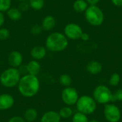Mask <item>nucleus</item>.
Masks as SVG:
<instances>
[{
  "instance_id": "obj_1",
  "label": "nucleus",
  "mask_w": 122,
  "mask_h": 122,
  "mask_svg": "<svg viewBox=\"0 0 122 122\" xmlns=\"http://www.w3.org/2000/svg\"><path fill=\"white\" fill-rule=\"evenodd\" d=\"M17 88L22 97L31 98L38 94L40 89V81L37 76L26 74L21 76Z\"/></svg>"
},
{
  "instance_id": "obj_2",
  "label": "nucleus",
  "mask_w": 122,
  "mask_h": 122,
  "mask_svg": "<svg viewBox=\"0 0 122 122\" xmlns=\"http://www.w3.org/2000/svg\"><path fill=\"white\" fill-rule=\"evenodd\" d=\"M45 46L46 49L51 51L59 52L64 51L67 47L68 39L61 32H53L47 36Z\"/></svg>"
},
{
  "instance_id": "obj_3",
  "label": "nucleus",
  "mask_w": 122,
  "mask_h": 122,
  "mask_svg": "<svg viewBox=\"0 0 122 122\" xmlns=\"http://www.w3.org/2000/svg\"><path fill=\"white\" fill-rule=\"evenodd\" d=\"M21 78V73L17 68L9 67L4 70L0 74V83L6 88H13L18 85Z\"/></svg>"
},
{
  "instance_id": "obj_4",
  "label": "nucleus",
  "mask_w": 122,
  "mask_h": 122,
  "mask_svg": "<svg viewBox=\"0 0 122 122\" xmlns=\"http://www.w3.org/2000/svg\"><path fill=\"white\" fill-rule=\"evenodd\" d=\"M76 105L78 112L86 115L94 113L97 109V102L94 98L86 95L79 97Z\"/></svg>"
},
{
  "instance_id": "obj_5",
  "label": "nucleus",
  "mask_w": 122,
  "mask_h": 122,
  "mask_svg": "<svg viewBox=\"0 0 122 122\" xmlns=\"http://www.w3.org/2000/svg\"><path fill=\"white\" fill-rule=\"evenodd\" d=\"M85 17L86 21L93 26H100L104 19L103 11L96 5L88 6L85 11Z\"/></svg>"
},
{
  "instance_id": "obj_6",
  "label": "nucleus",
  "mask_w": 122,
  "mask_h": 122,
  "mask_svg": "<svg viewBox=\"0 0 122 122\" xmlns=\"http://www.w3.org/2000/svg\"><path fill=\"white\" fill-rule=\"evenodd\" d=\"M113 94L111 90L104 85H99L97 86L93 92V97L96 102L106 104L112 101Z\"/></svg>"
},
{
  "instance_id": "obj_7",
  "label": "nucleus",
  "mask_w": 122,
  "mask_h": 122,
  "mask_svg": "<svg viewBox=\"0 0 122 122\" xmlns=\"http://www.w3.org/2000/svg\"><path fill=\"white\" fill-rule=\"evenodd\" d=\"M61 97L65 104L67 106H72L76 104L79 99V94L76 89L71 86H67L61 92Z\"/></svg>"
},
{
  "instance_id": "obj_8",
  "label": "nucleus",
  "mask_w": 122,
  "mask_h": 122,
  "mask_svg": "<svg viewBox=\"0 0 122 122\" xmlns=\"http://www.w3.org/2000/svg\"><path fill=\"white\" fill-rule=\"evenodd\" d=\"M104 114L109 122H118L121 119V112L115 104H106L104 107Z\"/></svg>"
},
{
  "instance_id": "obj_9",
  "label": "nucleus",
  "mask_w": 122,
  "mask_h": 122,
  "mask_svg": "<svg viewBox=\"0 0 122 122\" xmlns=\"http://www.w3.org/2000/svg\"><path fill=\"white\" fill-rule=\"evenodd\" d=\"M83 31L80 26L74 23H70L66 25L64 28V35L66 38L70 39H80Z\"/></svg>"
},
{
  "instance_id": "obj_10",
  "label": "nucleus",
  "mask_w": 122,
  "mask_h": 122,
  "mask_svg": "<svg viewBox=\"0 0 122 122\" xmlns=\"http://www.w3.org/2000/svg\"><path fill=\"white\" fill-rule=\"evenodd\" d=\"M8 61L11 67L18 68L21 66L23 62V56L18 51H12L8 56Z\"/></svg>"
},
{
  "instance_id": "obj_11",
  "label": "nucleus",
  "mask_w": 122,
  "mask_h": 122,
  "mask_svg": "<svg viewBox=\"0 0 122 122\" xmlns=\"http://www.w3.org/2000/svg\"><path fill=\"white\" fill-rule=\"evenodd\" d=\"M14 104V99L9 94H0V111L11 109Z\"/></svg>"
},
{
  "instance_id": "obj_12",
  "label": "nucleus",
  "mask_w": 122,
  "mask_h": 122,
  "mask_svg": "<svg viewBox=\"0 0 122 122\" xmlns=\"http://www.w3.org/2000/svg\"><path fill=\"white\" fill-rule=\"evenodd\" d=\"M30 54L34 60L43 59L46 55V49L43 46H35L31 49Z\"/></svg>"
},
{
  "instance_id": "obj_13",
  "label": "nucleus",
  "mask_w": 122,
  "mask_h": 122,
  "mask_svg": "<svg viewBox=\"0 0 122 122\" xmlns=\"http://www.w3.org/2000/svg\"><path fill=\"white\" fill-rule=\"evenodd\" d=\"M61 117L59 112L51 110L45 112L41 117V122H60Z\"/></svg>"
},
{
  "instance_id": "obj_14",
  "label": "nucleus",
  "mask_w": 122,
  "mask_h": 122,
  "mask_svg": "<svg viewBox=\"0 0 122 122\" xmlns=\"http://www.w3.org/2000/svg\"><path fill=\"white\" fill-rule=\"evenodd\" d=\"M25 67H26L27 74L34 75V76H37L41 69V65L39 62L37 60H34V59L30 61L25 66Z\"/></svg>"
},
{
  "instance_id": "obj_15",
  "label": "nucleus",
  "mask_w": 122,
  "mask_h": 122,
  "mask_svg": "<svg viewBox=\"0 0 122 122\" xmlns=\"http://www.w3.org/2000/svg\"><path fill=\"white\" fill-rule=\"evenodd\" d=\"M56 25V20L53 16H46L41 22V28L44 31L52 30Z\"/></svg>"
},
{
  "instance_id": "obj_16",
  "label": "nucleus",
  "mask_w": 122,
  "mask_h": 122,
  "mask_svg": "<svg viewBox=\"0 0 122 122\" xmlns=\"http://www.w3.org/2000/svg\"><path fill=\"white\" fill-rule=\"evenodd\" d=\"M86 70L92 74H97L102 70V65L97 61H92L86 66Z\"/></svg>"
},
{
  "instance_id": "obj_17",
  "label": "nucleus",
  "mask_w": 122,
  "mask_h": 122,
  "mask_svg": "<svg viewBox=\"0 0 122 122\" xmlns=\"http://www.w3.org/2000/svg\"><path fill=\"white\" fill-rule=\"evenodd\" d=\"M38 118V112L34 108L27 109L24 114V119L26 122H34Z\"/></svg>"
},
{
  "instance_id": "obj_18",
  "label": "nucleus",
  "mask_w": 122,
  "mask_h": 122,
  "mask_svg": "<svg viewBox=\"0 0 122 122\" xmlns=\"http://www.w3.org/2000/svg\"><path fill=\"white\" fill-rule=\"evenodd\" d=\"M7 16L8 17L13 20V21H17V20H19L21 18V16H22V14H21V11H20L19 9H17V8H10L7 11Z\"/></svg>"
},
{
  "instance_id": "obj_19",
  "label": "nucleus",
  "mask_w": 122,
  "mask_h": 122,
  "mask_svg": "<svg viewBox=\"0 0 122 122\" xmlns=\"http://www.w3.org/2000/svg\"><path fill=\"white\" fill-rule=\"evenodd\" d=\"M74 9L79 13L85 11L88 8V3L85 0H76L73 4Z\"/></svg>"
},
{
  "instance_id": "obj_20",
  "label": "nucleus",
  "mask_w": 122,
  "mask_h": 122,
  "mask_svg": "<svg viewBox=\"0 0 122 122\" xmlns=\"http://www.w3.org/2000/svg\"><path fill=\"white\" fill-rule=\"evenodd\" d=\"M59 114L61 119H69L73 116V110L69 107H64L59 110Z\"/></svg>"
},
{
  "instance_id": "obj_21",
  "label": "nucleus",
  "mask_w": 122,
  "mask_h": 122,
  "mask_svg": "<svg viewBox=\"0 0 122 122\" xmlns=\"http://www.w3.org/2000/svg\"><path fill=\"white\" fill-rule=\"evenodd\" d=\"M29 5L34 10H40L44 6V0H29Z\"/></svg>"
},
{
  "instance_id": "obj_22",
  "label": "nucleus",
  "mask_w": 122,
  "mask_h": 122,
  "mask_svg": "<svg viewBox=\"0 0 122 122\" xmlns=\"http://www.w3.org/2000/svg\"><path fill=\"white\" fill-rule=\"evenodd\" d=\"M71 117L72 122H89V119L86 115L79 112L73 114Z\"/></svg>"
},
{
  "instance_id": "obj_23",
  "label": "nucleus",
  "mask_w": 122,
  "mask_h": 122,
  "mask_svg": "<svg viewBox=\"0 0 122 122\" xmlns=\"http://www.w3.org/2000/svg\"><path fill=\"white\" fill-rule=\"evenodd\" d=\"M71 76L67 74H63L60 76L59 77V82L61 85L67 87V86H70L71 84Z\"/></svg>"
},
{
  "instance_id": "obj_24",
  "label": "nucleus",
  "mask_w": 122,
  "mask_h": 122,
  "mask_svg": "<svg viewBox=\"0 0 122 122\" xmlns=\"http://www.w3.org/2000/svg\"><path fill=\"white\" fill-rule=\"evenodd\" d=\"M11 5V0H0V11H7Z\"/></svg>"
},
{
  "instance_id": "obj_25",
  "label": "nucleus",
  "mask_w": 122,
  "mask_h": 122,
  "mask_svg": "<svg viewBox=\"0 0 122 122\" xmlns=\"http://www.w3.org/2000/svg\"><path fill=\"white\" fill-rule=\"evenodd\" d=\"M120 81V76L117 73H114L109 79V84L112 86H116Z\"/></svg>"
},
{
  "instance_id": "obj_26",
  "label": "nucleus",
  "mask_w": 122,
  "mask_h": 122,
  "mask_svg": "<svg viewBox=\"0 0 122 122\" xmlns=\"http://www.w3.org/2000/svg\"><path fill=\"white\" fill-rule=\"evenodd\" d=\"M10 33L6 28H0V41L6 40L9 37Z\"/></svg>"
},
{
  "instance_id": "obj_27",
  "label": "nucleus",
  "mask_w": 122,
  "mask_h": 122,
  "mask_svg": "<svg viewBox=\"0 0 122 122\" xmlns=\"http://www.w3.org/2000/svg\"><path fill=\"white\" fill-rule=\"evenodd\" d=\"M116 101H122V89H118L113 94L112 102Z\"/></svg>"
},
{
  "instance_id": "obj_28",
  "label": "nucleus",
  "mask_w": 122,
  "mask_h": 122,
  "mask_svg": "<svg viewBox=\"0 0 122 122\" xmlns=\"http://www.w3.org/2000/svg\"><path fill=\"white\" fill-rule=\"evenodd\" d=\"M42 30H43V29H42V28H41V26H39V25L36 24V25H34V26H33L31 27V34H34V35H39V34L41 32Z\"/></svg>"
},
{
  "instance_id": "obj_29",
  "label": "nucleus",
  "mask_w": 122,
  "mask_h": 122,
  "mask_svg": "<svg viewBox=\"0 0 122 122\" xmlns=\"http://www.w3.org/2000/svg\"><path fill=\"white\" fill-rule=\"evenodd\" d=\"M7 122H26L24 117L21 116H14L11 117Z\"/></svg>"
},
{
  "instance_id": "obj_30",
  "label": "nucleus",
  "mask_w": 122,
  "mask_h": 122,
  "mask_svg": "<svg viewBox=\"0 0 122 122\" xmlns=\"http://www.w3.org/2000/svg\"><path fill=\"white\" fill-rule=\"evenodd\" d=\"M21 3L19 5V9L21 11H26L28 9V8L29 7V3L27 4L26 1H21Z\"/></svg>"
},
{
  "instance_id": "obj_31",
  "label": "nucleus",
  "mask_w": 122,
  "mask_h": 122,
  "mask_svg": "<svg viewBox=\"0 0 122 122\" xmlns=\"http://www.w3.org/2000/svg\"><path fill=\"white\" fill-rule=\"evenodd\" d=\"M5 21V18H4V15L3 14V12L0 11V28L3 26L4 23Z\"/></svg>"
},
{
  "instance_id": "obj_32",
  "label": "nucleus",
  "mask_w": 122,
  "mask_h": 122,
  "mask_svg": "<svg viewBox=\"0 0 122 122\" xmlns=\"http://www.w3.org/2000/svg\"><path fill=\"white\" fill-rule=\"evenodd\" d=\"M114 5L117 6H122V0H111Z\"/></svg>"
},
{
  "instance_id": "obj_33",
  "label": "nucleus",
  "mask_w": 122,
  "mask_h": 122,
  "mask_svg": "<svg viewBox=\"0 0 122 122\" xmlns=\"http://www.w3.org/2000/svg\"><path fill=\"white\" fill-rule=\"evenodd\" d=\"M86 1L90 5H96L97 3H99V1L100 0H86Z\"/></svg>"
},
{
  "instance_id": "obj_34",
  "label": "nucleus",
  "mask_w": 122,
  "mask_h": 122,
  "mask_svg": "<svg viewBox=\"0 0 122 122\" xmlns=\"http://www.w3.org/2000/svg\"><path fill=\"white\" fill-rule=\"evenodd\" d=\"M89 35H88V34H86V33H82V34H81V39H82V40H84V41H86V40H88L89 39Z\"/></svg>"
},
{
  "instance_id": "obj_35",
  "label": "nucleus",
  "mask_w": 122,
  "mask_h": 122,
  "mask_svg": "<svg viewBox=\"0 0 122 122\" xmlns=\"http://www.w3.org/2000/svg\"><path fill=\"white\" fill-rule=\"evenodd\" d=\"M89 122H99L98 120H96V119H92V120H91V121H89Z\"/></svg>"
},
{
  "instance_id": "obj_36",
  "label": "nucleus",
  "mask_w": 122,
  "mask_h": 122,
  "mask_svg": "<svg viewBox=\"0 0 122 122\" xmlns=\"http://www.w3.org/2000/svg\"><path fill=\"white\" fill-rule=\"evenodd\" d=\"M19 1H26L27 0H19Z\"/></svg>"
}]
</instances>
